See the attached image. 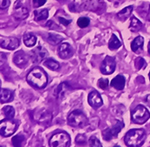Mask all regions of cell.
<instances>
[{"label": "cell", "instance_id": "b9f144b4", "mask_svg": "<svg viewBox=\"0 0 150 147\" xmlns=\"http://www.w3.org/2000/svg\"><path fill=\"white\" fill-rule=\"evenodd\" d=\"M58 1H60V2H62V1H65V0H58Z\"/></svg>", "mask_w": 150, "mask_h": 147}, {"label": "cell", "instance_id": "6da1fadb", "mask_svg": "<svg viewBox=\"0 0 150 147\" xmlns=\"http://www.w3.org/2000/svg\"><path fill=\"white\" fill-rule=\"evenodd\" d=\"M26 80L31 86L36 89H44L47 84L48 78L44 70L36 67L28 73Z\"/></svg>", "mask_w": 150, "mask_h": 147}, {"label": "cell", "instance_id": "f1b7e54d", "mask_svg": "<svg viewBox=\"0 0 150 147\" xmlns=\"http://www.w3.org/2000/svg\"><path fill=\"white\" fill-rule=\"evenodd\" d=\"M135 66L137 68V70H141V69H145L146 67V60L141 58L138 57L135 60Z\"/></svg>", "mask_w": 150, "mask_h": 147}, {"label": "cell", "instance_id": "d6a6232c", "mask_svg": "<svg viewBox=\"0 0 150 147\" xmlns=\"http://www.w3.org/2000/svg\"><path fill=\"white\" fill-rule=\"evenodd\" d=\"M75 142H76L77 144H83L86 143V137H85V135H83V134H79L76 136Z\"/></svg>", "mask_w": 150, "mask_h": 147}, {"label": "cell", "instance_id": "30bf717a", "mask_svg": "<svg viewBox=\"0 0 150 147\" xmlns=\"http://www.w3.org/2000/svg\"><path fill=\"white\" fill-rule=\"evenodd\" d=\"M20 44V41L16 37H7L0 41V47L6 50H16Z\"/></svg>", "mask_w": 150, "mask_h": 147}, {"label": "cell", "instance_id": "7bdbcfd3", "mask_svg": "<svg viewBox=\"0 0 150 147\" xmlns=\"http://www.w3.org/2000/svg\"><path fill=\"white\" fill-rule=\"evenodd\" d=\"M0 89H1V80H0Z\"/></svg>", "mask_w": 150, "mask_h": 147}, {"label": "cell", "instance_id": "52a82bcc", "mask_svg": "<svg viewBox=\"0 0 150 147\" xmlns=\"http://www.w3.org/2000/svg\"><path fill=\"white\" fill-rule=\"evenodd\" d=\"M124 127V124L121 121H117V123L111 127L107 128L102 132L103 138L107 141H110V139L116 137V136L119 134L120 130Z\"/></svg>", "mask_w": 150, "mask_h": 147}, {"label": "cell", "instance_id": "f35d334b", "mask_svg": "<svg viewBox=\"0 0 150 147\" xmlns=\"http://www.w3.org/2000/svg\"><path fill=\"white\" fill-rule=\"evenodd\" d=\"M148 53L150 54V41L148 43Z\"/></svg>", "mask_w": 150, "mask_h": 147}, {"label": "cell", "instance_id": "3957f363", "mask_svg": "<svg viewBox=\"0 0 150 147\" xmlns=\"http://www.w3.org/2000/svg\"><path fill=\"white\" fill-rule=\"evenodd\" d=\"M68 124L72 127H84L88 124V119L81 111L73 110L68 115Z\"/></svg>", "mask_w": 150, "mask_h": 147}, {"label": "cell", "instance_id": "8992f818", "mask_svg": "<svg viewBox=\"0 0 150 147\" xmlns=\"http://www.w3.org/2000/svg\"><path fill=\"white\" fill-rule=\"evenodd\" d=\"M18 124L13 118H6L0 121V134L8 137L11 136L17 129Z\"/></svg>", "mask_w": 150, "mask_h": 147}, {"label": "cell", "instance_id": "7c38bea8", "mask_svg": "<svg viewBox=\"0 0 150 147\" xmlns=\"http://www.w3.org/2000/svg\"><path fill=\"white\" fill-rule=\"evenodd\" d=\"M88 102H89L90 106L94 108H98L101 107L102 104H103L100 94L99 92H97L96 90H93L89 94Z\"/></svg>", "mask_w": 150, "mask_h": 147}, {"label": "cell", "instance_id": "277c9868", "mask_svg": "<svg viewBox=\"0 0 150 147\" xmlns=\"http://www.w3.org/2000/svg\"><path fill=\"white\" fill-rule=\"evenodd\" d=\"M150 117V113L143 105H138L131 112V120L133 123L142 124L146 123Z\"/></svg>", "mask_w": 150, "mask_h": 147}, {"label": "cell", "instance_id": "f546056e", "mask_svg": "<svg viewBox=\"0 0 150 147\" xmlns=\"http://www.w3.org/2000/svg\"><path fill=\"white\" fill-rule=\"evenodd\" d=\"M90 23H91V21H90V19L87 18V17H81V18H79L78 22H77L79 27H81V28H85V27H87V26L90 25Z\"/></svg>", "mask_w": 150, "mask_h": 147}, {"label": "cell", "instance_id": "9a60e30c", "mask_svg": "<svg viewBox=\"0 0 150 147\" xmlns=\"http://www.w3.org/2000/svg\"><path fill=\"white\" fill-rule=\"evenodd\" d=\"M28 9L25 6H16L15 10H14V16L17 19V20H24L28 16Z\"/></svg>", "mask_w": 150, "mask_h": 147}, {"label": "cell", "instance_id": "cb8c5ba5", "mask_svg": "<svg viewBox=\"0 0 150 147\" xmlns=\"http://www.w3.org/2000/svg\"><path fill=\"white\" fill-rule=\"evenodd\" d=\"M121 46V41L119 40L116 35H112L110 41H109V48L110 50H117Z\"/></svg>", "mask_w": 150, "mask_h": 147}, {"label": "cell", "instance_id": "8fae6325", "mask_svg": "<svg viewBox=\"0 0 150 147\" xmlns=\"http://www.w3.org/2000/svg\"><path fill=\"white\" fill-rule=\"evenodd\" d=\"M47 56V51L45 48L38 46L31 51V58L34 63H39Z\"/></svg>", "mask_w": 150, "mask_h": 147}, {"label": "cell", "instance_id": "7402d4cb", "mask_svg": "<svg viewBox=\"0 0 150 147\" xmlns=\"http://www.w3.org/2000/svg\"><path fill=\"white\" fill-rule=\"evenodd\" d=\"M132 11H133V6H127V7L123 8L120 12L117 13V17H119L121 21H125L127 17H129Z\"/></svg>", "mask_w": 150, "mask_h": 147}, {"label": "cell", "instance_id": "e0dca14e", "mask_svg": "<svg viewBox=\"0 0 150 147\" xmlns=\"http://www.w3.org/2000/svg\"><path fill=\"white\" fill-rule=\"evenodd\" d=\"M14 94L11 90L6 89H0V102L6 103L13 100Z\"/></svg>", "mask_w": 150, "mask_h": 147}, {"label": "cell", "instance_id": "8d00e7d4", "mask_svg": "<svg viewBox=\"0 0 150 147\" xmlns=\"http://www.w3.org/2000/svg\"><path fill=\"white\" fill-rule=\"evenodd\" d=\"M58 19H59V22H60L62 25H65V26L69 25H70V23H71V20H67V19L63 18V17H59Z\"/></svg>", "mask_w": 150, "mask_h": 147}, {"label": "cell", "instance_id": "836d02e7", "mask_svg": "<svg viewBox=\"0 0 150 147\" xmlns=\"http://www.w3.org/2000/svg\"><path fill=\"white\" fill-rule=\"evenodd\" d=\"M46 3V0H33V6L35 8H38L42 6H44Z\"/></svg>", "mask_w": 150, "mask_h": 147}, {"label": "cell", "instance_id": "44dd1931", "mask_svg": "<svg viewBox=\"0 0 150 147\" xmlns=\"http://www.w3.org/2000/svg\"><path fill=\"white\" fill-rule=\"evenodd\" d=\"M69 85L66 83V82H63L62 84H60V85L56 88V89L54 90V96L56 98H62L64 94H65V92L69 89Z\"/></svg>", "mask_w": 150, "mask_h": 147}, {"label": "cell", "instance_id": "4fadbf2b", "mask_svg": "<svg viewBox=\"0 0 150 147\" xmlns=\"http://www.w3.org/2000/svg\"><path fill=\"white\" fill-rule=\"evenodd\" d=\"M28 60H29V56L24 51H16L13 57V60L15 62V64L20 68H24L27 64Z\"/></svg>", "mask_w": 150, "mask_h": 147}, {"label": "cell", "instance_id": "d6986e66", "mask_svg": "<svg viewBox=\"0 0 150 147\" xmlns=\"http://www.w3.org/2000/svg\"><path fill=\"white\" fill-rule=\"evenodd\" d=\"M23 39H24V44L27 47H33L36 44V41H37L36 36L31 33L25 34Z\"/></svg>", "mask_w": 150, "mask_h": 147}, {"label": "cell", "instance_id": "ba28073f", "mask_svg": "<svg viewBox=\"0 0 150 147\" xmlns=\"http://www.w3.org/2000/svg\"><path fill=\"white\" fill-rule=\"evenodd\" d=\"M115 69H116V61L114 58L110 56H106L100 66L101 73L105 75H110L115 71Z\"/></svg>", "mask_w": 150, "mask_h": 147}, {"label": "cell", "instance_id": "4dcf8cb0", "mask_svg": "<svg viewBox=\"0 0 150 147\" xmlns=\"http://www.w3.org/2000/svg\"><path fill=\"white\" fill-rule=\"evenodd\" d=\"M89 144H90V146H91V147H101V146H102L101 143H100V142L99 141V139H98V138H96L95 136H92V137L90 138V140H89Z\"/></svg>", "mask_w": 150, "mask_h": 147}, {"label": "cell", "instance_id": "9c48e42d", "mask_svg": "<svg viewBox=\"0 0 150 147\" xmlns=\"http://www.w3.org/2000/svg\"><path fill=\"white\" fill-rule=\"evenodd\" d=\"M81 6L88 11L97 12L104 7V2L103 0H81Z\"/></svg>", "mask_w": 150, "mask_h": 147}, {"label": "cell", "instance_id": "5bb4252c", "mask_svg": "<svg viewBox=\"0 0 150 147\" xmlns=\"http://www.w3.org/2000/svg\"><path fill=\"white\" fill-rule=\"evenodd\" d=\"M58 54L62 59H69L73 55V50L68 43H62L58 48Z\"/></svg>", "mask_w": 150, "mask_h": 147}, {"label": "cell", "instance_id": "ffe728a7", "mask_svg": "<svg viewBox=\"0 0 150 147\" xmlns=\"http://www.w3.org/2000/svg\"><path fill=\"white\" fill-rule=\"evenodd\" d=\"M34 15H35V20L37 21V22H40V21H44L48 18L49 11H48V9L35 10Z\"/></svg>", "mask_w": 150, "mask_h": 147}, {"label": "cell", "instance_id": "83f0119b", "mask_svg": "<svg viewBox=\"0 0 150 147\" xmlns=\"http://www.w3.org/2000/svg\"><path fill=\"white\" fill-rule=\"evenodd\" d=\"M3 112L5 114V115L6 117V118H14L15 117V109L13 107L11 106H6L3 108Z\"/></svg>", "mask_w": 150, "mask_h": 147}, {"label": "cell", "instance_id": "5b68a950", "mask_svg": "<svg viewBox=\"0 0 150 147\" xmlns=\"http://www.w3.org/2000/svg\"><path fill=\"white\" fill-rule=\"evenodd\" d=\"M70 143L71 137L65 132H60L53 134L49 141V144L52 147H67Z\"/></svg>", "mask_w": 150, "mask_h": 147}, {"label": "cell", "instance_id": "603a6c76", "mask_svg": "<svg viewBox=\"0 0 150 147\" xmlns=\"http://www.w3.org/2000/svg\"><path fill=\"white\" fill-rule=\"evenodd\" d=\"M143 25L141 23V21H139L137 17H132L131 21H130V25H129V29L132 31V32H137L141 28H142Z\"/></svg>", "mask_w": 150, "mask_h": 147}, {"label": "cell", "instance_id": "484cf974", "mask_svg": "<svg viewBox=\"0 0 150 147\" xmlns=\"http://www.w3.org/2000/svg\"><path fill=\"white\" fill-rule=\"evenodd\" d=\"M45 66H46L48 69L52 70H58L60 69V64L58 62L52 59H47L45 61Z\"/></svg>", "mask_w": 150, "mask_h": 147}, {"label": "cell", "instance_id": "4316f807", "mask_svg": "<svg viewBox=\"0 0 150 147\" xmlns=\"http://www.w3.org/2000/svg\"><path fill=\"white\" fill-rule=\"evenodd\" d=\"M24 142H25V136L22 134H17L12 138L13 146H22Z\"/></svg>", "mask_w": 150, "mask_h": 147}, {"label": "cell", "instance_id": "1f68e13d", "mask_svg": "<svg viewBox=\"0 0 150 147\" xmlns=\"http://www.w3.org/2000/svg\"><path fill=\"white\" fill-rule=\"evenodd\" d=\"M98 86L101 89H107L109 87V79H100L98 81Z\"/></svg>", "mask_w": 150, "mask_h": 147}, {"label": "cell", "instance_id": "2e32d148", "mask_svg": "<svg viewBox=\"0 0 150 147\" xmlns=\"http://www.w3.org/2000/svg\"><path fill=\"white\" fill-rule=\"evenodd\" d=\"M125 84H126V79L124 78V76L122 75H117L112 80L110 85L117 89V90H122L125 88Z\"/></svg>", "mask_w": 150, "mask_h": 147}, {"label": "cell", "instance_id": "ac0fdd59", "mask_svg": "<svg viewBox=\"0 0 150 147\" xmlns=\"http://www.w3.org/2000/svg\"><path fill=\"white\" fill-rule=\"evenodd\" d=\"M143 44H144V38L142 36H137L131 43V50L135 52H138V51L143 49Z\"/></svg>", "mask_w": 150, "mask_h": 147}, {"label": "cell", "instance_id": "ab89813d", "mask_svg": "<svg viewBox=\"0 0 150 147\" xmlns=\"http://www.w3.org/2000/svg\"><path fill=\"white\" fill-rule=\"evenodd\" d=\"M148 20L150 21V11H149V13H148Z\"/></svg>", "mask_w": 150, "mask_h": 147}, {"label": "cell", "instance_id": "d4e9b609", "mask_svg": "<svg viewBox=\"0 0 150 147\" xmlns=\"http://www.w3.org/2000/svg\"><path fill=\"white\" fill-rule=\"evenodd\" d=\"M62 40H63V37H62L58 34H49L48 38H47L48 43L52 45H55V44L62 43Z\"/></svg>", "mask_w": 150, "mask_h": 147}, {"label": "cell", "instance_id": "74e56055", "mask_svg": "<svg viewBox=\"0 0 150 147\" xmlns=\"http://www.w3.org/2000/svg\"><path fill=\"white\" fill-rule=\"evenodd\" d=\"M146 105L149 107V108H150V95H147L146 96Z\"/></svg>", "mask_w": 150, "mask_h": 147}, {"label": "cell", "instance_id": "e575fe53", "mask_svg": "<svg viewBox=\"0 0 150 147\" xmlns=\"http://www.w3.org/2000/svg\"><path fill=\"white\" fill-rule=\"evenodd\" d=\"M10 6V0H0V9H6Z\"/></svg>", "mask_w": 150, "mask_h": 147}, {"label": "cell", "instance_id": "d590c367", "mask_svg": "<svg viewBox=\"0 0 150 147\" xmlns=\"http://www.w3.org/2000/svg\"><path fill=\"white\" fill-rule=\"evenodd\" d=\"M6 62V55L0 52V69H1L2 67H5L4 65H5Z\"/></svg>", "mask_w": 150, "mask_h": 147}, {"label": "cell", "instance_id": "7a4b0ae2", "mask_svg": "<svg viewBox=\"0 0 150 147\" xmlns=\"http://www.w3.org/2000/svg\"><path fill=\"white\" fill-rule=\"evenodd\" d=\"M146 137L144 129H131L125 134V143L128 147L141 146Z\"/></svg>", "mask_w": 150, "mask_h": 147}, {"label": "cell", "instance_id": "60d3db41", "mask_svg": "<svg viewBox=\"0 0 150 147\" xmlns=\"http://www.w3.org/2000/svg\"><path fill=\"white\" fill-rule=\"evenodd\" d=\"M148 77H149V80H150V71H149V74H148Z\"/></svg>", "mask_w": 150, "mask_h": 147}]
</instances>
